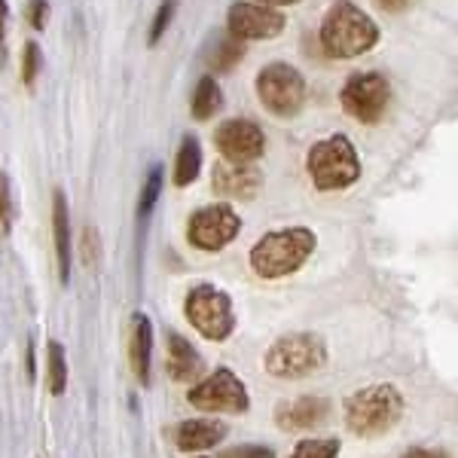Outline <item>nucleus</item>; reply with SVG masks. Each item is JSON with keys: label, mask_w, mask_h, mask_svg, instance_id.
I'll use <instances>...</instances> for the list:
<instances>
[{"label": "nucleus", "mask_w": 458, "mask_h": 458, "mask_svg": "<svg viewBox=\"0 0 458 458\" xmlns=\"http://www.w3.org/2000/svg\"><path fill=\"white\" fill-rule=\"evenodd\" d=\"M214 147L226 165H250L266 153V135L254 120H226L214 131Z\"/></svg>", "instance_id": "nucleus-11"}, {"label": "nucleus", "mask_w": 458, "mask_h": 458, "mask_svg": "<svg viewBox=\"0 0 458 458\" xmlns=\"http://www.w3.org/2000/svg\"><path fill=\"white\" fill-rule=\"evenodd\" d=\"M6 19H10V6H6V0H0V43H4L6 34Z\"/></svg>", "instance_id": "nucleus-33"}, {"label": "nucleus", "mask_w": 458, "mask_h": 458, "mask_svg": "<svg viewBox=\"0 0 458 458\" xmlns=\"http://www.w3.org/2000/svg\"><path fill=\"white\" fill-rule=\"evenodd\" d=\"M202 172V144L196 135H183L174 159V187H190Z\"/></svg>", "instance_id": "nucleus-19"}, {"label": "nucleus", "mask_w": 458, "mask_h": 458, "mask_svg": "<svg viewBox=\"0 0 458 458\" xmlns=\"http://www.w3.org/2000/svg\"><path fill=\"white\" fill-rule=\"evenodd\" d=\"M263 177L254 165H214L211 172V187L217 196L226 199H250L257 196Z\"/></svg>", "instance_id": "nucleus-14"}, {"label": "nucleus", "mask_w": 458, "mask_h": 458, "mask_svg": "<svg viewBox=\"0 0 458 458\" xmlns=\"http://www.w3.org/2000/svg\"><path fill=\"white\" fill-rule=\"evenodd\" d=\"M327 364V343L318 334H284L269 345L263 367L276 379H306Z\"/></svg>", "instance_id": "nucleus-4"}, {"label": "nucleus", "mask_w": 458, "mask_h": 458, "mask_svg": "<svg viewBox=\"0 0 458 458\" xmlns=\"http://www.w3.org/2000/svg\"><path fill=\"white\" fill-rule=\"evenodd\" d=\"M98 254H101V239H98V233H95L92 226H86V229H83V260H86L89 269H92V266H98Z\"/></svg>", "instance_id": "nucleus-28"}, {"label": "nucleus", "mask_w": 458, "mask_h": 458, "mask_svg": "<svg viewBox=\"0 0 458 458\" xmlns=\"http://www.w3.org/2000/svg\"><path fill=\"white\" fill-rule=\"evenodd\" d=\"M321 49L330 58H354L364 55L379 43V25L352 0H336L321 19L318 31Z\"/></svg>", "instance_id": "nucleus-1"}, {"label": "nucleus", "mask_w": 458, "mask_h": 458, "mask_svg": "<svg viewBox=\"0 0 458 458\" xmlns=\"http://www.w3.org/2000/svg\"><path fill=\"white\" fill-rule=\"evenodd\" d=\"M25 358H28V376H34V345H31V339H28Z\"/></svg>", "instance_id": "nucleus-35"}, {"label": "nucleus", "mask_w": 458, "mask_h": 458, "mask_svg": "<svg viewBox=\"0 0 458 458\" xmlns=\"http://www.w3.org/2000/svg\"><path fill=\"white\" fill-rule=\"evenodd\" d=\"M284 13L272 10L263 4H233L226 13V34H233L235 40H272L284 31Z\"/></svg>", "instance_id": "nucleus-12"}, {"label": "nucleus", "mask_w": 458, "mask_h": 458, "mask_svg": "<svg viewBox=\"0 0 458 458\" xmlns=\"http://www.w3.org/2000/svg\"><path fill=\"white\" fill-rule=\"evenodd\" d=\"M129 358H131V370H135L138 382L147 386V382H150V367H153V324H150V318L141 312H135V318H131Z\"/></svg>", "instance_id": "nucleus-17"}, {"label": "nucleus", "mask_w": 458, "mask_h": 458, "mask_svg": "<svg viewBox=\"0 0 458 458\" xmlns=\"http://www.w3.org/2000/svg\"><path fill=\"white\" fill-rule=\"evenodd\" d=\"M318 239L312 229L306 226H287L266 233L254 248H250V269L260 278H287L306 266L309 257L315 254Z\"/></svg>", "instance_id": "nucleus-2"}, {"label": "nucleus", "mask_w": 458, "mask_h": 458, "mask_svg": "<svg viewBox=\"0 0 458 458\" xmlns=\"http://www.w3.org/2000/svg\"><path fill=\"white\" fill-rule=\"evenodd\" d=\"M165 373L172 376L174 382H193L202 376L205 370V360L199 358L193 345L187 343L181 334H174V330H168L165 334Z\"/></svg>", "instance_id": "nucleus-15"}, {"label": "nucleus", "mask_w": 458, "mask_h": 458, "mask_svg": "<svg viewBox=\"0 0 458 458\" xmlns=\"http://www.w3.org/2000/svg\"><path fill=\"white\" fill-rule=\"evenodd\" d=\"M13 217H16V208H13V190H10V177L0 172V235H10L13 229Z\"/></svg>", "instance_id": "nucleus-26"}, {"label": "nucleus", "mask_w": 458, "mask_h": 458, "mask_svg": "<svg viewBox=\"0 0 458 458\" xmlns=\"http://www.w3.org/2000/svg\"><path fill=\"white\" fill-rule=\"evenodd\" d=\"M242 217L235 214L233 205H205L190 214L187 220V242L199 250H224L229 242L239 235Z\"/></svg>", "instance_id": "nucleus-9"}, {"label": "nucleus", "mask_w": 458, "mask_h": 458, "mask_svg": "<svg viewBox=\"0 0 458 458\" xmlns=\"http://www.w3.org/2000/svg\"><path fill=\"white\" fill-rule=\"evenodd\" d=\"M257 4L272 6V10H276V6H293V4H300V0H257Z\"/></svg>", "instance_id": "nucleus-34"}, {"label": "nucleus", "mask_w": 458, "mask_h": 458, "mask_svg": "<svg viewBox=\"0 0 458 458\" xmlns=\"http://www.w3.org/2000/svg\"><path fill=\"white\" fill-rule=\"evenodd\" d=\"M174 13H177V0H162L159 10H157V16H153L150 34H147V43H150V47H157V43L162 40V34H165L168 25H172Z\"/></svg>", "instance_id": "nucleus-25"}, {"label": "nucleus", "mask_w": 458, "mask_h": 458, "mask_svg": "<svg viewBox=\"0 0 458 458\" xmlns=\"http://www.w3.org/2000/svg\"><path fill=\"white\" fill-rule=\"evenodd\" d=\"M242 58H245V43L235 40L233 34H224L217 40V47L205 55V64H208L211 73H229L235 64L242 62Z\"/></svg>", "instance_id": "nucleus-21"}, {"label": "nucleus", "mask_w": 458, "mask_h": 458, "mask_svg": "<svg viewBox=\"0 0 458 458\" xmlns=\"http://www.w3.org/2000/svg\"><path fill=\"white\" fill-rule=\"evenodd\" d=\"M183 315L196 327V334L205 336L208 343H224L235 330L233 300H229L226 291L214 284H196L183 300Z\"/></svg>", "instance_id": "nucleus-6"}, {"label": "nucleus", "mask_w": 458, "mask_h": 458, "mask_svg": "<svg viewBox=\"0 0 458 458\" xmlns=\"http://www.w3.org/2000/svg\"><path fill=\"white\" fill-rule=\"evenodd\" d=\"M37 73H40V47L34 40L25 43V53H21V83L28 89H34Z\"/></svg>", "instance_id": "nucleus-27"}, {"label": "nucleus", "mask_w": 458, "mask_h": 458, "mask_svg": "<svg viewBox=\"0 0 458 458\" xmlns=\"http://www.w3.org/2000/svg\"><path fill=\"white\" fill-rule=\"evenodd\" d=\"M220 107H224V89H220V83L211 73H205L193 92V101H190V114H193L199 123H205V120H211V116H217Z\"/></svg>", "instance_id": "nucleus-20"}, {"label": "nucleus", "mask_w": 458, "mask_h": 458, "mask_svg": "<svg viewBox=\"0 0 458 458\" xmlns=\"http://www.w3.org/2000/svg\"><path fill=\"white\" fill-rule=\"evenodd\" d=\"M187 401L202 412H233V416L248 412V406H250L248 388L242 386L239 376L233 370H226V367H220V370L211 373L205 382L190 388Z\"/></svg>", "instance_id": "nucleus-10"}, {"label": "nucleus", "mask_w": 458, "mask_h": 458, "mask_svg": "<svg viewBox=\"0 0 458 458\" xmlns=\"http://www.w3.org/2000/svg\"><path fill=\"white\" fill-rule=\"evenodd\" d=\"M53 235H55V260H58V278L62 284L71 282V214L68 199L62 190L53 193Z\"/></svg>", "instance_id": "nucleus-18"}, {"label": "nucleus", "mask_w": 458, "mask_h": 458, "mask_svg": "<svg viewBox=\"0 0 458 458\" xmlns=\"http://www.w3.org/2000/svg\"><path fill=\"white\" fill-rule=\"evenodd\" d=\"M345 425L358 437H379L403 416V394L394 386H367L345 397Z\"/></svg>", "instance_id": "nucleus-3"}, {"label": "nucleus", "mask_w": 458, "mask_h": 458, "mask_svg": "<svg viewBox=\"0 0 458 458\" xmlns=\"http://www.w3.org/2000/svg\"><path fill=\"white\" fill-rule=\"evenodd\" d=\"M159 193H162V165H153L141 187V199H138V217H147V214L153 211Z\"/></svg>", "instance_id": "nucleus-24"}, {"label": "nucleus", "mask_w": 458, "mask_h": 458, "mask_svg": "<svg viewBox=\"0 0 458 458\" xmlns=\"http://www.w3.org/2000/svg\"><path fill=\"white\" fill-rule=\"evenodd\" d=\"M306 172L312 177L315 190H321V193L345 190L360 177L358 150L345 135H330L324 141L312 144V150L306 157Z\"/></svg>", "instance_id": "nucleus-5"}, {"label": "nucleus", "mask_w": 458, "mask_h": 458, "mask_svg": "<svg viewBox=\"0 0 458 458\" xmlns=\"http://www.w3.org/2000/svg\"><path fill=\"white\" fill-rule=\"evenodd\" d=\"M217 458H276V453L269 446H235L220 453Z\"/></svg>", "instance_id": "nucleus-30"}, {"label": "nucleus", "mask_w": 458, "mask_h": 458, "mask_svg": "<svg viewBox=\"0 0 458 458\" xmlns=\"http://www.w3.org/2000/svg\"><path fill=\"white\" fill-rule=\"evenodd\" d=\"M327 416H330V401L315 394H302L276 406V425L282 431H309V428L327 422Z\"/></svg>", "instance_id": "nucleus-13"}, {"label": "nucleus", "mask_w": 458, "mask_h": 458, "mask_svg": "<svg viewBox=\"0 0 458 458\" xmlns=\"http://www.w3.org/2000/svg\"><path fill=\"white\" fill-rule=\"evenodd\" d=\"M47 19H49L47 0H28V21H31V28L43 31V28H47Z\"/></svg>", "instance_id": "nucleus-29"}, {"label": "nucleus", "mask_w": 458, "mask_h": 458, "mask_svg": "<svg viewBox=\"0 0 458 458\" xmlns=\"http://www.w3.org/2000/svg\"><path fill=\"white\" fill-rule=\"evenodd\" d=\"M403 458H449V455L440 453V449H410V453H403Z\"/></svg>", "instance_id": "nucleus-32"}, {"label": "nucleus", "mask_w": 458, "mask_h": 458, "mask_svg": "<svg viewBox=\"0 0 458 458\" xmlns=\"http://www.w3.org/2000/svg\"><path fill=\"white\" fill-rule=\"evenodd\" d=\"M339 455V440L334 437H312L297 443L291 458H336Z\"/></svg>", "instance_id": "nucleus-23"}, {"label": "nucleus", "mask_w": 458, "mask_h": 458, "mask_svg": "<svg viewBox=\"0 0 458 458\" xmlns=\"http://www.w3.org/2000/svg\"><path fill=\"white\" fill-rule=\"evenodd\" d=\"M47 386L53 394H64L68 388V360H64L62 343H49L47 345Z\"/></svg>", "instance_id": "nucleus-22"}, {"label": "nucleus", "mask_w": 458, "mask_h": 458, "mask_svg": "<svg viewBox=\"0 0 458 458\" xmlns=\"http://www.w3.org/2000/svg\"><path fill=\"white\" fill-rule=\"evenodd\" d=\"M373 4L379 6V10H386V13H403L412 0H373Z\"/></svg>", "instance_id": "nucleus-31"}, {"label": "nucleus", "mask_w": 458, "mask_h": 458, "mask_svg": "<svg viewBox=\"0 0 458 458\" xmlns=\"http://www.w3.org/2000/svg\"><path fill=\"white\" fill-rule=\"evenodd\" d=\"M229 434L226 425L211 422V419H190V422H181L174 431V443L183 453H205V449L217 446Z\"/></svg>", "instance_id": "nucleus-16"}, {"label": "nucleus", "mask_w": 458, "mask_h": 458, "mask_svg": "<svg viewBox=\"0 0 458 458\" xmlns=\"http://www.w3.org/2000/svg\"><path fill=\"white\" fill-rule=\"evenodd\" d=\"M257 98L269 114L282 116V120L297 116L306 105V80L293 64L272 62L257 73Z\"/></svg>", "instance_id": "nucleus-7"}, {"label": "nucleus", "mask_w": 458, "mask_h": 458, "mask_svg": "<svg viewBox=\"0 0 458 458\" xmlns=\"http://www.w3.org/2000/svg\"><path fill=\"white\" fill-rule=\"evenodd\" d=\"M339 101H343V110L352 120L373 125V123H379L388 110L391 83L386 73H379V71L352 73V77L345 80L343 92H339Z\"/></svg>", "instance_id": "nucleus-8"}]
</instances>
